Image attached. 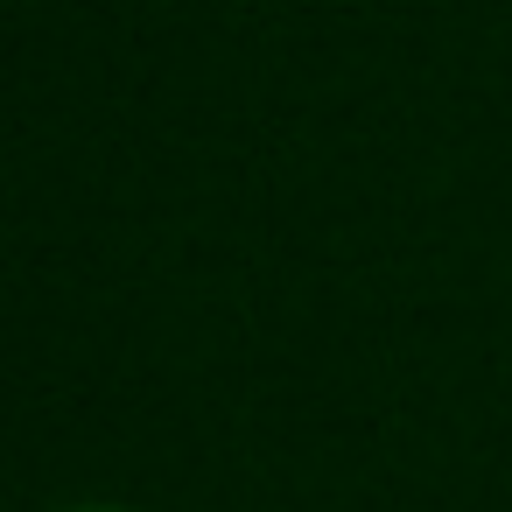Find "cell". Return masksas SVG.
I'll use <instances>...</instances> for the list:
<instances>
[{
    "label": "cell",
    "mask_w": 512,
    "mask_h": 512,
    "mask_svg": "<svg viewBox=\"0 0 512 512\" xmlns=\"http://www.w3.org/2000/svg\"><path fill=\"white\" fill-rule=\"evenodd\" d=\"M78 512H113V505H78Z\"/></svg>",
    "instance_id": "1"
}]
</instances>
